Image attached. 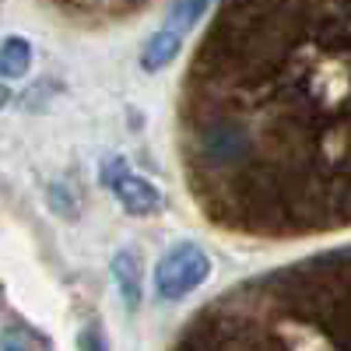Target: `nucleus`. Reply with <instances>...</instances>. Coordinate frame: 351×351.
Returning <instances> with one entry per match:
<instances>
[{"instance_id":"nucleus-2","label":"nucleus","mask_w":351,"mask_h":351,"mask_svg":"<svg viewBox=\"0 0 351 351\" xmlns=\"http://www.w3.org/2000/svg\"><path fill=\"white\" fill-rule=\"evenodd\" d=\"M99 180H102V186L112 190L116 204H120L127 215H134V218L155 215V211L162 208V193L155 190V183H148L144 176L130 172L123 158H109V162H102Z\"/></svg>"},{"instance_id":"nucleus-9","label":"nucleus","mask_w":351,"mask_h":351,"mask_svg":"<svg viewBox=\"0 0 351 351\" xmlns=\"http://www.w3.org/2000/svg\"><path fill=\"white\" fill-rule=\"evenodd\" d=\"M8 102H11V88H8V84H0V109H4Z\"/></svg>"},{"instance_id":"nucleus-10","label":"nucleus","mask_w":351,"mask_h":351,"mask_svg":"<svg viewBox=\"0 0 351 351\" xmlns=\"http://www.w3.org/2000/svg\"><path fill=\"white\" fill-rule=\"evenodd\" d=\"M341 208H344V215H348V218H351V186H348V190H344V200H341Z\"/></svg>"},{"instance_id":"nucleus-1","label":"nucleus","mask_w":351,"mask_h":351,"mask_svg":"<svg viewBox=\"0 0 351 351\" xmlns=\"http://www.w3.org/2000/svg\"><path fill=\"white\" fill-rule=\"evenodd\" d=\"M211 274V260L197 243L172 246L155 267V291L162 302H180L190 291H197Z\"/></svg>"},{"instance_id":"nucleus-8","label":"nucleus","mask_w":351,"mask_h":351,"mask_svg":"<svg viewBox=\"0 0 351 351\" xmlns=\"http://www.w3.org/2000/svg\"><path fill=\"white\" fill-rule=\"evenodd\" d=\"M0 351H28V344H25L18 334H11V330H8L4 337H0Z\"/></svg>"},{"instance_id":"nucleus-6","label":"nucleus","mask_w":351,"mask_h":351,"mask_svg":"<svg viewBox=\"0 0 351 351\" xmlns=\"http://www.w3.org/2000/svg\"><path fill=\"white\" fill-rule=\"evenodd\" d=\"M208 8H211V0H176L169 8L165 25L176 28V32H186V28H193L204 14H208Z\"/></svg>"},{"instance_id":"nucleus-5","label":"nucleus","mask_w":351,"mask_h":351,"mask_svg":"<svg viewBox=\"0 0 351 351\" xmlns=\"http://www.w3.org/2000/svg\"><path fill=\"white\" fill-rule=\"evenodd\" d=\"M32 67V43L21 36H8L0 43V77H25Z\"/></svg>"},{"instance_id":"nucleus-4","label":"nucleus","mask_w":351,"mask_h":351,"mask_svg":"<svg viewBox=\"0 0 351 351\" xmlns=\"http://www.w3.org/2000/svg\"><path fill=\"white\" fill-rule=\"evenodd\" d=\"M109 271H112V281H116V288H120V295H123V306L134 313L141 306V260H137V253L120 250L112 256Z\"/></svg>"},{"instance_id":"nucleus-3","label":"nucleus","mask_w":351,"mask_h":351,"mask_svg":"<svg viewBox=\"0 0 351 351\" xmlns=\"http://www.w3.org/2000/svg\"><path fill=\"white\" fill-rule=\"evenodd\" d=\"M180 49H183V32L162 25L158 32H152L148 43L141 46V67L148 74H158V71H165L176 60V56H180Z\"/></svg>"},{"instance_id":"nucleus-7","label":"nucleus","mask_w":351,"mask_h":351,"mask_svg":"<svg viewBox=\"0 0 351 351\" xmlns=\"http://www.w3.org/2000/svg\"><path fill=\"white\" fill-rule=\"evenodd\" d=\"M77 351H106V344H102V337H99L95 327H84L77 334Z\"/></svg>"}]
</instances>
